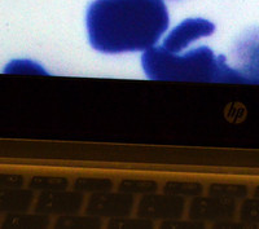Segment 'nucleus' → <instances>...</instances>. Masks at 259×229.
Instances as JSON below:
<instances>
[{"label":"nucleus","instance_id":"f257e3e1","mask_svg":"<svg viewBox=\"0 0 259 229\" xmlns=\"http://www.w3.org/2000/svg\"><path fill=\"white\" fill-rule=\"evenodd\" d=\"M168 24L163 0H94L85 13L92 48L108 55L154 47Z\"/></svg>","mask_w":259,"mask_h":229},{"label":"nucleus","instance_id":"f03ea898","mask_svg":"<svg viewBox=\"0 0 259 229\" xmlns=\"http://www.w3.org/2000/svg\"><path fill=\"white\" fill-rule=\"evenodd\" d=\"M143 69L150 79L186 82H240L224 56H215L209 47L168 52L161 45L144 51Z\"/></svg>","mask_w":259,"mask_h":229},{"label":"nucleus","instance_id":"7ed1b4c3","mask_svg":"<svg viewBox=\"0 0 259 229\" xmlns=\"http://www.w3.org/2000/svg\"><path fill=\"white\" fill-rule=\"evenodd\" d=\"M236 75L240 82L259 83V27L247 31L233 51Z\"/></svg>","mask_w":259,"mask_h":229},{"label":"nucleus","instance_id":"20e7f679","mask_svg":"<svg viewBox=\"0 0 259 229\" xmlns=\"http://www.w3.org/2000/svg\"><path fill=\"white\" fill-rule=\"evenodd\" d=\"M214 31L215 25L211 21L205 18H188L168 32L161 47L168 52L187 50L192 43L212 35Z\"/></svg>","mask_w":259,"mask_h":229}]
</instances>
